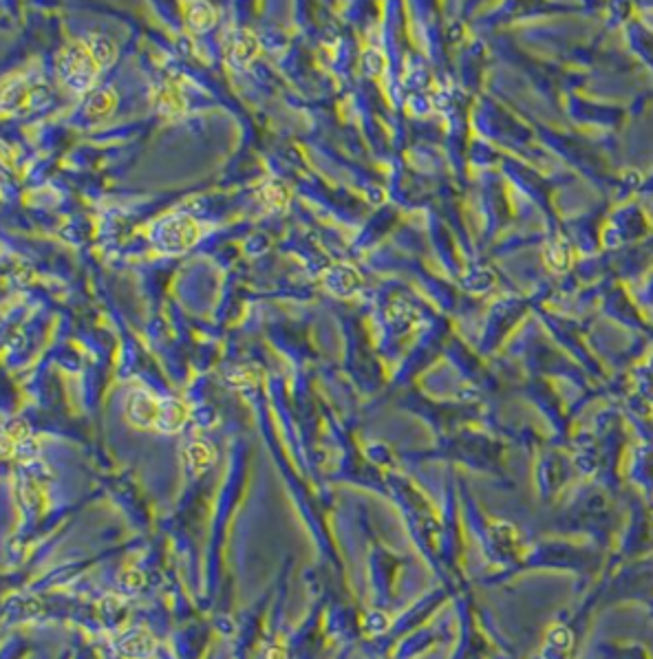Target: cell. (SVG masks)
I'll return each instance as SVG.
<instances>
[{"label": "cell", "instance_id": "1", "mask_svg": "<svg viewBox=\"0 0 653 659\" xmlns=\"http://www.w3.org/2000/svg\"><path fill=\"white\" fill-rule=\"evenodd\" d=\"M97 68L100 66L93 60L89 47L82 45V42H73L58 55V73L66 87L75 91H87L91 87L97 75Z\"/></svg>", "mask_w": 653, "mask_h": 659}, {"label": "cell", "instance_id": "2", "mask_svg": "<svg viewBox=\"0 0 653 659\" xmlns=\"http://www.w3.org/2000/svg\"><path fill=\"white\" fill-rule=\"evenodd\" d=\"M199 238V225L192 216L177 214L170 219H163L152 232L155 245L166 251V254H182L190 249Z\"/></svg>", "mask_w": 653, "mask_h": 659}, {"label": "cell", "instance_id": "3", "mask_svg": "<svg viewBox=\"0 0 653 659\" xmlns=\"http://www.w3.org/2000/svg\"><path fill=\"white\" fill-rule=\"evenodd\" d=\"M159 413H161V399L152 397L146 390H135L126 399V419L137 428L157 430Z\"/></svg>", "mask_w": 653, "mask_h": 659}, {"label": "cell", "instance_id": "4", "mask_svg": "<svg viewBox=\"0 0 653 659\" xmlns=\"http://www.w3.org/2000/svg\"><path fill=\"white\" fill-rule=\"evenodd\" d=\"M360 285H362V278H360V274L351 265H331L325 274V287L340 298L355 293Z\"/></svg>", "mask_w": 653, "mask_h": 659}, {"label": "cell", "instance_id": "5", "mask_svg": "<svg viewBox=\"0 0 653 659\" xmlns=\"http://www.w3.org/2000/svg\"><path fill=\"white\" fill-rule=\"evenodd\" d=\"M258 53V38L254 36V31L249 29H239L234 31L228 40V60L234 66H245L247 62H252Z\"/></svg>", "mask_w": 653, "mask_h": 659}, {"label": "cell", "instance_id": "6", "mask_svg": "<svg viewBox=\"0 0 653 659\" xmlns=\"http://www.w3.org/2000/svg\"><path fill=\"white\" fill-rule=\"evenodd\" d=\"M188 422V408L177 399H161V413L157 430L161 432H177L182 430L184 424Z\"/></svg>", "mask_w": 653, "mask_h": 659}, {"label": "cell", "instance_id": "7", "mask_svg": "<svg viewBox=\"0 0 653 659\" xmlns=\"http://www.w3.org/2000/svg\"><path fill=\"white\" fill-rule=\"evenodd\" d=\"M386 318L391 322V327L395 331H409L411 327H415L420 322V311L415 306L402 298H395L386 309Z\"/></svg>", "mask_w": 653, "mask_h": 659}, {"label": "cell", "instance_id": "8", "mask_svg": "<svg viewBox=\"0 0 653 659\" xmlns=\"http://www.w3.org/2000/svg\"><path fill=\"white\" fill-rule=\"evenodd\" d=\"M184 461L192 474H201L203 470L210 468V464L214 461V450L210 447V443L205 441H192L186 445Z\"/></svg>", "mask_w": 653, "mask_h": 659}, {"label": "cell", "instance_id": "9", "mask_svg": "<svg viewBox=\"0 0 653 659\" xmlns=\"http://www.w3.org/2000/svg\"><path fill=\"white\" fill-rule=\"evenodd\" d=\"M115 104H117L115 91L104 87V89H97V91L89 93L87 102H85V113L89 117H104L115 108Z\"/></svg>", "mask_w": 653, "mask_h": 659}, {"label": "cell", "instance_id": "10", "mask_svg": "<svg viewBox=\"0 0 653 659\" xmlns=\"http://www.w3.org/2000/svg\"><path fill=\"white\" fill-rule=\"evenodd\" d=\"M119 651H122V655L133 657V659L148 657L152 653V637L146 633V630H131V633L122 637Z\"/></svg>", "mask_w": 653, "mask_h": 659}, {"label": "cell", "instance_id": "11", "mask_svg": "<svg viewBox=\"0 0 653 659\" xmlns=\"http://www.w3.org/2000/svg\"><path fill=\"white\" fill-rule=\"evenodd\" d=\"M572 644H574V637L565 626L552 628L550 635H548L543 659H567L569 651H572Z\"/></svg>", "mask_w": 653, "mask_h": 659}, {"label": "cell", "instance_id": "12", "mask_svg": "<svg viewBox=\"0 0 653 659\" xmlns=\"http://www.w3.org/2000/svg\"><path fill=\"white\" fill-rule=\"evenodd\" d=\"M186 20L194 34H205L214 24V9L207 3H192L186 9Z\"/></svg>", "mask_w": 653, "mask_h": 659}, {"label": "cell", "instance_id": "13", "mask_svg": "<svg viewBox=\"0 0 653 659\" xmlns=\"http://www.w3.org/2000/svg\"><path fill=\"white\" fill-rule=\"evenodd\" d=\"M87 47L93 55V60L97 62V66H110L117 60V47L115 42L106 38V36H93Z\"/></svg>", "mask_w": 653, "mask_h": 659}, {"label": "cell", "instance_id": "14", "mask_svg": "<svg viewBox=\"0 0 653 659\" xmlns=\"http://www.w3.org/2000/svg\"><path fill=\"white\" fill-rule=\"evenodd\" d=\"M545 260L554 272H565L569 267V247L563 241H554L545 249Z\"/></svg>", "mask_w": 653, "mask_h": 659}, {"label": "cell", "instance_id": "15", "mask_svg": "<svg viewBox=\"0 0 653 659\" xmlns=\"http://www.w3.org/2000/svg\"><path fill=\"white\" fill-rule=\"evenodd\" d=\"M384 66H386V62H384V55H382L380 51L369 49V51L362 53V71H365L369 77L380 75V73L384 71Z\"/></svg>", "mask_w": 653, "mask_h": 659}, {"label": "cell", "instance_id": "16", "mask_svg": "<svg viewBox=\"0 0 653 659\" xmlns=\"http://www.w3.org/2000/svg\"><path fill=\"white\" fill-rule=\"evenodd\" d=\"M157 106L163 113H177L182 110V102H179V95L173 89H161L159 97H157Z\"/></svg>", "mask_w": 653, "mask_h": 659}, {"label": "cell", "instance_id": "17", "mask_svg": "<svg viewBox=\"0 0 653 659\" xmlns=\"http://www.w3.org/2000/svg\"><path fill=\"white\" fill-rule=\"evenodd\" d=\"M20 95H22V87L20 84H16V87H5V93H3V106L9 110V108H13L18 102H20Z\"/></svg>", "mask_w": 653, "mask_h": 659}, {"label": "cell", "instance_id": "18", "mask_svg": "<svg viewBox=\"0 0 653 659\" xmlns=\"http://www.w3.org/2000/svg\"><path fill=\"white\" fill-rule=\"evenodd\" d=\"M265 199H267V203H274V205H285L287 192L281 186H270V188H265Z\"/></svg>", "mask_w": 653, "mask_h": 659}, {"label": "cell", "instance_id": "19", "mask_svg": "<svg viewBox=\"0 0 653 659\" xmlns=\"http://www.w3.org/2000/svg\"><path fill=\"white\" fill-rule=\"evenodd\" d=\"M51 102V95H49V89L47 87H36L31 91V104L36 108H45L47 104Z\"/></svg>", "mask_w": 653, "mask_h": 659}, {"label": "cell", "instance_id": "20", "mask_svg": "<svg viewBox=\"0 0 653 659\" xmlns=\"http://www.w3.org/2000/svg\"><path fill=\"white\" fill-rule=\"evenodd\" d=\"M536 659H543V657H536Z\"/></svg>", "mask_w": 653, "mask_h": 659}]
</instances>
